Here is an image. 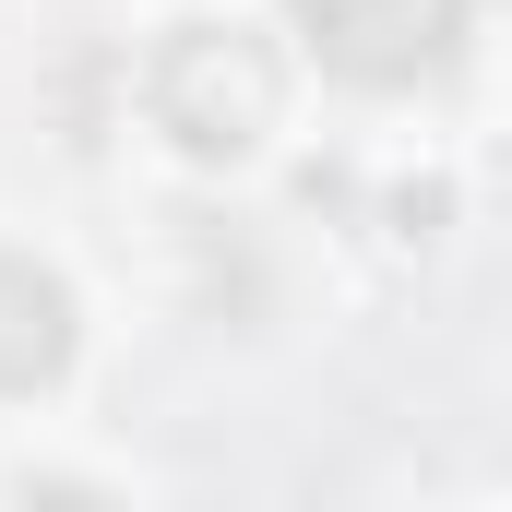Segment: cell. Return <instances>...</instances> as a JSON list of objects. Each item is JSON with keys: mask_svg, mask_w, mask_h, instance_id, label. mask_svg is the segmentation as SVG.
I'll list each match as a JSON object with an SVG mask.
<instances>
[{"mask_svg": "<svg viewBox=\"0 0 512 512\" xmlns=\"http://www.w3.org/2000/svg\"><path fill=\"white\" fill-rule=\"evenodd\" d=\"M60 370H72V286L0 251V393H48Z\"/></svg>", "mask_w": 512, "mask_h": 512, "instance_id": "3957f363", "label": "cell"}, {"mask_svg": "<svg viewBox=\"0 0 512 512\" xmlns=\"http://www.w3.org/2000/svg\"><path fill=\"white\" fill-rule=\"evenodd\" d=\"M465 12L477 0H286V24L310 36V60L346 72V84H370V96H405V84L453 72Z\"/></svg>", "mask_w": 512, "mask_h": 512, "instance_id": "7a4b0ae2", "label": "cell"}, {"mask_svg": "<svg viewBox=\"0 0 512 512\" xmlns=\"http://www.w3.org/2000/svg\"><path fill=\"white\" fill-rule=\"evenodd\" d=\"M274 96H286V72H274V48L239 36V24H167L155 60H143L155 131H167L179 155H203V167L251 155L262 131H274Z\"/></svg>", "mask_w": 512, "mask_h": 512, "instance_id": "6da1fadb", "label": "cell"}]
</instances>
